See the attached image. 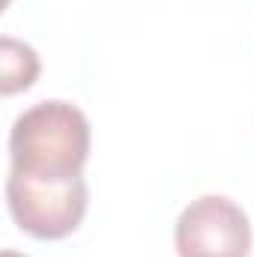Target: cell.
Returning a JSON list of instances; mask_svg holds the SVG:
<instances>
[{"label":"cell","mask_w":254,"mask_h":257,"mask_svg":"<svg viewBox=\"0 0 254 257\" xmlns=\"http://www.w3.org/2000/svg\"><path fill=\"white\" fill-rule=\"evenodd\" d=\"M90 156V120L63 99H45L15 117L9 132V171L27 177H78Z\"/></svg>","instance_id":"obj_1"},{"label":"cell","mask_w":254,"mask_h":257,"mask_svg":"<svg viewBox=\"0 0 254 257\" xmlns=\"http://www.w3.org/2000/svg\"><path fill=\"white\" fill-rule=\"evenodd\" d=\"M0 257H27V254H18V251H9V248H6V251H3Z\"/></svg>","instance_id":"obj_5"},{"label":"cell","mask_w":254,"mask_h":257,"mask_svg":"<svg viewBox=\"0 0 254 257\" xmlns=\"http://www.w3.org/2000/svg\"><path fill=\"white\" fill-rule=\"evenodd\" d=\"M39 69H42L39 54L27 42L12 39V36L0 39V93L3 96L33 87V81L39 78Z\"/></svg>","instance_id":"obj_4"},{"label":"cell","mask_w":254,"mask_h":257,"mask_svg":"<svg viewBox=\"0 0 254 257\" xmlns=\"http://www.w3.org/2000/svg\"><path fill=\"white\" fill-rule=\"evenodd\" d=\"M87 197L84 174L48 180L9 171L6 177V206L15 224L36 239H63L78 230L87 212Z\"/></svg>","instance_id":"obj_2"},{"label":"cell","mask_w":254,"mask_h":257,"mask_svg":"<svg viewBox=\"0 0 254 257\" xmlns=\"http://www.w3.org/2000/svg\"><path fill=\"white\" fill-rule=\"evenodd\" d=\"M180 257H248L251 221L224 194H200L180 212L174 227Z\"/></svg>","instance_id":"obj_3"}]
</instances>
